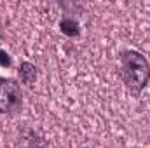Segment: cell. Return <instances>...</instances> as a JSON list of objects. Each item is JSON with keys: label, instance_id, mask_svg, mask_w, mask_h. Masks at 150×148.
<instances>
[{"label": "cell", "instance_id": "7a4b0ae2", "mask_svg": "<svg viewBox=\"0 0 150 148\" xmlns=\"http://www.w3.org/2000/svg\"><path fill=\"white\" fill-rule=\"evenodd\" d=\"M23 106V92L16 80L0 77V113L12 115Z\"/></svg>", "mask_w": 150, "mask_h": 148}, {"label": "cell", "instance_id": "5b68a950", "mask_svg": "<svg viewBox=\"0 0 150 148\" xmlns=\"http://www.w3.org/2000/svg\"><path fill=\"white\" fill-rule=\"evenodd\" d=\"M59 30H61V33H65L67 37H70V38L79 37V33H80L79 23L75 19H72V18H63L59 21Z\"/></svg>", "mask_w": 150, "mask_h": 148}, {"label": "cell", "instance_id": "8992f818", "mask_svg": "<svg viewBox=\"0 0 150 148\" xmlns=\"http://www.w3.org/2000/svg\"><path fill=\"white\" fill-rule=\"evenodd\" d=\"M12 65V61H11V56L5 52V51H2L0 49V66H4V68H9Z\"/></svg>", "mask_w": 150, "mask_h": 148}, {"label": "cell", "instance_id": "277c9868", "mask_svg": "<svg viewBox=\"0 0 150 148\" xmlns=\"http://www.w3.org/2000/svg\"><path fill=\"white\" fill-rule=\"evenodd\" d=\"M18 73H19V80L23 84H28L30 85V84H33L37 80V66L32 65V63H28V61H23L19 65Z\"/></svg>", "mask_w": 150, "mask_h": 148}, {"label": "cell", "instance_id": "3957f363", "mask_svg": "<svg viewBox=\"0 0 150 148\" xmlns=\"http://www.w3.org/2000/svg\"><path fill=\"white\" fill-rule=\"evenodd\" d=\"M19 148H45V140L38 136L37 131L25 127L19 132Z\"/></svg>", "mask_w": 150, "mask_h": 148}, {"label": "cell", "instance_id": "6da1fadb", "mask_svg": "<svg viewBox=\"0 0 150 148\" xmlns=\"http://www.w3.org/2000/svg\"><path fill=\"white\" fill-rule=\"evenodd\" d=\"M120 78L133 94H140L150 82L149 59L138 51H133V49L122 51L120 52Z\"/></svg>", "mask_w": 150, "mask_h": 148}]
</instances>
